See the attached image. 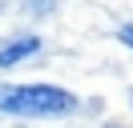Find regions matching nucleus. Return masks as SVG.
<instances>
[{
    "label": "nucleus",
    "mask_w": 133,
    "mask_h": 128,
    "mask_svg": "<svg viewBox=\"0 0 133 128\" xmlns=\"http://www.w3.org/2000/svg\"><path fill=\"white\" fill-rule=\"evenodd\" d=\"M81 100L57 84H0V116L52 120V116H73Z\"/></svg>",
    "instance_id": "obj_1"
},
{
    "label": "nucleus",
    "mask_w": 133,
    "mask_h": 128,
    "mask_svg": "<svg viewBox=\"0 0 133 128\" xmlns=\"http://www.w3.org/2000/svg\"><path fill=\"white\" fill-rule=\"evenodd\" d=\"M36 52H41V36H16L8 44H0V68H12V64L28 60Z\"/></svg>",
    "instance_id": "obj_2"
},
{
    "label": "nucleus",
    "mask_w": 133,
    "mask_h": 128,
    "mask_svg": "<svg viewBox=\"0 0 133 128\" xmlns=\"http://www.w3.org/2000/svg\"><path fill=\"white\" fill-rule=\"evenodd\" d=\"M24 8H28L32 16H49L52 8H57V0H24Z\"/></svg>",
    "instance_id": "obj_3"
},
{
    "label": "nucleus",
    "mask_w": 133,
    "mask_h": 128,
    "mask_svg": "<svg viewBox=\"0 0 133 128\" xmlns=\"http://www.w3.org/2000/svg\"><path fill=\"white\" fill-rule=\"evenodd\" d=\"M117 36H121V44H129V48H133V24H125V28L117 32Z\"/></svg>",
    "instance_id": "obj_4"
},
{
    "label": "nucleus",
    "mask_w": 133,
    "mask_h": 128,
    "mask_svg": "<svg viewBox=\"0 0 133 128\" xmlns=\"http://www.w3.org/2000/svg\"><path fill=\"white\" fill-rule=\"evenodd\" d=\"M0 12H4V0H0Z\"/></svg>",
    "instance_id": "obj_5"
}]
</instances>
